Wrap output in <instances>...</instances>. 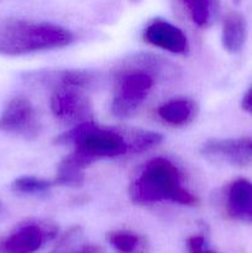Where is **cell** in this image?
I'll use <instances>...</instances> for the list:
<instances>
[{
    "mask_svg": "<svg viewBox=\"0 0 252 253\" xmlns=\"http://www.w3.org/2000/svg\"><path fill=\"white\" fill-rule=\"evenodd\" d=\"M247 40L246 19L239 11H230L225 15L221 27L222 47L229 53L236 54L242 51Z\"/></svg>",
    "mask_w": 252,
    "mask_h": 253,
    "instance_id": "cell-12",
    "label": "cell"
},
{
    "mask_svg": "<svg viewBox=\"0 0 252 253\" xmlns=\"http://www.w3.org/2000/svg\"><path fill=\"white\" fill-rule=\"evenodd\" d=\"M49 108L58 121L77 124L91 120L93 105L83 89L73 86H56L49 98Z\"/></svg>",
    "mask_w": 252,
    "mask_h": 253,
    "instance_id": "cell-6",
    "label": "cell"
},
{
    "mask_svg": "<svg viewBox=\"0 0 252 253\" xmlns=\"http://www.w3.org/2000/svg\"><path fill=\"white\" fill-rule=\"evenodd\" d=\"M232 1H235V2H240V1H241V0H232Z\"/></svg>",
    "mask_w": 252,
    "mask_h": 253,
    "instance_id": "cell-20",
    "label": "cell"
},
{
    "mask_svg": "<svg viewBox=\"0 0 252 253\" xmlns=\"http://www.w3.org/2000/svg\"><path fill=\"white\" fill-rule=\"evenodd\" d=\"M128 197L137 205L162 202L187 207L198 204V198L184 185L182 170L166 157H155L143 165L128 187Z\"/></svg>",
    "mask_w": 252,
    "mask_h": 253,
    "instance_id": "cell-2",
    "label": "cell"
},
{
    "mask_svg": "<svg viewBox=\"0 0 252 253\" xmlns=\"http://www.w3.org/2000/svg\"><path fill=\"white\" fill-rule=\"evenodd\" d=\"M39 79L47 82L53 88L56 86H73V88L86 89L93 84L94 76L90 72L83 69H63L47 73L46 76H40Z\"/></svg>",
    "mask_w": 252,
    "mask_h": 253,
    "instance_id": "cell-14",
    "label": "cell"
},
{
    "mask_svg": "<svg viewBox=\"0 0 252 253\" xmlns=\"http://www.w3.org/2000/svg\"><path fill=\"white\" fill-rule=\"evenodd\" d=\"M200 153L216 163L245 167L252 162L250 138H210L200 147Z\"/></svg>",
    "mask_w": 252,
    "mask_h": 253,
    "instance_id": "cell-8",
    "label": "cell"
},
{
    "mask_svg": "<svg viewBox=\"0 0 252 253\" xmlns=\"http://www.w3.org/2000/svg\"><path fill=\"white\" fill-rule=\"evenodd\" d=\"M160 67L155 58L142 57L118 69L110 106L114 116L131 118L142 106L157 83Z\"/></svg>",
    "mask_w": 252,
    "mask_h": 253,
    "instance_id": "cell-4",
    "label": "cell"
},
{
    "mask_svg": "<svg viewBox=\"0 0 252 253\" xmlns=\"http://www.w3.org/2000/svg\"><path fill=\"white\" fill-rule=\"evenodd\" d=\"M57 234L54 225L27 221L0 239V253H35Z\"/></svg>",
    "mask_w": 252,
    "mask_h": 253,
    "instance_id": "cell-7",
    "label": "cell"
},
{
    "mask_svg": "<svg viewBox=\"0 0 252 253\" xmlns=\"http://www.w3.org/2000/svg\"><path fill=\"white\" fill-rule=\"evenodd\" d=\"M135 136L136 130L101 127L93 120L73 125L54 140L58 145L73 147L59 163L54 182L57 185H81L84 182V170L94 162L135 155Z\"/></svg>",
    "mask_w": 252,
    "mask_h": 253,
    "instance_id": "cell-1",
    "label": "cell"
},
{
    "mask_svg": "<svg viewBox=\"0 0 252 253\" xmlns=\"http://www.w3.org/2000/svg\"><path fill=\"white\" fill-rule=\"evenodd\" d=\"M241 108L245 113L252 115V85L250 86L241 99Z\"/></svg>",
    "mask_w": 252,
    "mask_h": 253,
    "instance_id": "cell-18",
    "label": "cell"
},
{
    "mask_svg": "<svg viewBox=\"0 0 252 253\" xmlns=\"http://www.w3.org/2000/svg\"><path fill=\"white\" fill-rule=\"evenodd\" d=\"M222 205L231 219L252 224V182L246 178H237L225 187Z\"/></svg>",
    "mask_w": 252,
    "mask_h": 253,
    "instance_id": "cell-10",
    "label": "cell"
},
{
    "mask_svg": "<svg viewBox=\"0 0 252 253\" xmlns=\"http://www.w3.org/2000/svg\"><path fill=\"white\" fill-rule=\"evenodd\" d=\"M195 26L207 29L215 21L219 10L217 0H179Z\"/></svg>",
    "mask_w": 252,
    "mask_h": 253,
    "instance_id": "cell-13",
    "label": "cell"
},
{
    "mask_svg": "<svg viewBox=\"0 0 252 253\" xmlns=\"http://www.w3.org/2000/svg\"><path fill=\"white\" fill-rule=\"evenodd\" d=\"M162 123L173 127H183L195 120L198 115V104L189 98H173L161 104L156 110Z\"/></svg>",
    "mask_w": 252,
    "mask_h": 253,
    "instance_id": "cell-11",
    "label": "cell"
},
{
    "mask_svg": "<svg viewBox=\"0 0 252 253\" xmlns=\"http://www.w3.org/2000/svg\"><path fill=\"white\" fill-rule=\"evenodd\" d=\"M142 39L146 43L173 54H187L189 52L187 35L167 20H151L143 29Z\"/></svg>",
    "mask_w": 252,
    "mask_h": 253,
    "instance_id": "cell-9",
    "label": "cell"
},
{
    "mask_svg": "<svg viewBox=\"0 0 252 253\" xmlns=\"http://www.w3.org/2000/svg\"><path fill=\"white\" fill-rule=\"evenodd\" d=\"M188 250L190 253H215L207 246V241L203 236L195 235L188 239Z\"/></svg>",
    "mask_w": 252,
    "mask_h": 253,
    "instance_id": "cell-17",
    "label": "cell"
},
{
    "mask_svg": "<svg viewBox=\"0 0 252 253\" xmlns=\"http://www.w3.org/2000/svg\"><path fill=\"white\" fill-rule=\"evenodd\" d=\"M74 39L71 30L52 22L0 20V54L5 56L63 48L73 43Z\"/></svg>",
    "mask_w": 252,
    "mask_h": 253,
    "instance_id": "cell-3",
    "label": "cell"
},
{
    "mask_svg": "<svg viewBox=\"0 0 252 253\" xmlns=\"http://www.w3.org/2000/svg\"><path fill=\"white\" fill-rule=\"evenodd\" d=\"M53 180L44 179V178L34 177V175H24L19 177L12 182L11 189L19 194H41L48 192L54 187Z\"/></svg>",
    "mask_w": 252,
    "mask_h": 253,
    "instance_id": "cell-16",
    "label": "cell"
},
{
    "mask_svg": "<svg viewBox=\"0 0 252 253\" xmlns=\"http://www.w3.org/2000/svg\"><path fill=\"white\" fill-rule=\"evenodd\" d=\"M41 130L34 104L22 95L12 96L0 114V132L35 138Z\"/></svg>",
    "mask_w": 252,
    "mask_h": 253,
    "instance_id": "cell-5",
    "label": "cell"
},
{
    "mask_svg": "<svg viewBox=\"0 0 252 253\" xmlns=\"http://www.w3.org/2000/svg\"><path fill=\"white\" fill-rule=\"evenodd\" d=\"M108 241L118 253H145L147 250L145 237L130 230H115L109 232Z\"/></svg>",
    "mask_w": 252,
    "mask_h": 253,
    "instance_id": "cell-15",
    "label": "cell"
},
{
    "mask_svg": "<svg viewBox=\"0 0 252 253\" xmlns=\"http://www.w3.org/2000/svg\"><path fill=\"white\" fill-rule=\"evenodd\" d=\"M250 145H251V148H252V138H250Z\"/></svg>",
    "mask_w": 252,
    "mask_h": 253,
    "instance_id": "cell-19",
    "label": "cell"
}]
</instances>
